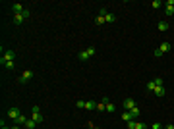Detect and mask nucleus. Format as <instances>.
I'll use <instances>...</instances> for the list:
<instances>
[{"label": "nucleus", "instance_id": "obj_1", "mask_svg": "<svg viewBox=\"0 0 174 129\" xmlns=\"http://www.w3.org/2000/svg\"><path fill=\"white\" fill-rule=\"evenodd\" d=\"M6 62H16V52L14 50H6L0 58V64H6Z\"/></svg>", "mask_w": 174, "mask_h": 129}, {"label": "nucleus", "instance_id": "obj_2", "mask_svg": "<svg viewBox=\"0 0 174 129\" xmlns=\"http://www.w3.org/2000/svg\"><path fill=\"white\" fill-rule=\"evenodd\" d=\"M31 114H33L31 120H33L35 123H43V120H45V118H43V114H41V108H39V106H33Z\"/></svg>", "mask_w": 174, "mask_h": 129}, {"label": "nucleus", "instance_id": "obj_3", "mask_svg": "<svg viewBox=\"0 0 174 129\" xmlns=\"http://www.w3.org/2000/svg\"><path fill=\"white\" fill-rule=\"evenodd\" d=\"M33 79V71L31 70H25L21 75H19V83H27V81H31Z\"/></svg>", "mask_w": 174, "mask_h": 129}, {"label": "nucleus", "instance_id": "obj_4", "mask_svg": "<svg viewBox=\"0 0 174 129\" xmlns=\"http://www.w3.org/2000/svg\"><path fill=\"white\" fill-rule=\"evenodd\" d=\"M164 6H166V8H164V16H166V18L174 16V0H168Z\"/></svg>", "mask_w": 174, "mask_h": 129}, {"label": "nucleus", "instance_id": "obj_5", "mask_svg": "<svg viewBox=\"0 0 174 129\" xmlns=\"http://www.w3.org/2000/svg\"><path fill=\"white\" fill-rule=\"evenodd\" d=\"M19 116H21V112H19V110L16 108V106H12V108L8 110V118H10V120H14V122H16V120H18Z\"/></svg>", "mask_w": 174, "mask_h": 129}, {"label": "nucleus", "instance_id": "obj_6", "mask_svg": "<svg viewBox=\"0 0 174 129\" xmlns=\"http://www.w3.org/2000/svg\"><path fill=\"white\" fill-rule=\"evenodd\" d=\"M122 106H124V110H128V112H130V110H134L135 106H137V104L134 102V98H124Z\"/></svg>", "mask_w": 174, "mask_h": 129}, {"label": "nucleus", "instance_id": "obj_7", "mask_svg": "<svg viewBox=\"0 0 174 129\" xmlns=\"http://www.w3.org/2000/svg\"><path fill=\"white\" fill-rule=\"evenodd\" d=\"M153 95L157 98H162L164 95H166V91H164V87H162V85H157V87H155V91H153Z\"/></svg>", "mask_w": 174, "mask_h": 129}, {"label": "nucleus", "instance_id": "obj_8", "mask_svg": "<svg viewBox=\"0 0 174 129\" xmlns=\"http://www.w3.org/2000/svg\"><path fill=\"white\" fill-rule=\"evenodd\" d=\"M106 102H108V98L106 97L101 98V102H97V110H99V112H104V110H106Z\"/></svg>", "mask_w": 174, "mask_h": 129}, {"label": "nucleus", "instance_id": "obj_9", "mask_svg": "<svg viewBox=\"0 0 174 129\" xmlns=\"http://www.w3.org/2000/svg\"><path fill=\"white\" fill-rule=\"evenodd\" d=\"M23 21H25V16L23 14H14V23L16 25H21Z\"/></svg>", "mask_w": 174, "mask_h": 129}, {"label": "nucleus", "instance_id": "obj_10", "mask_svg": "<svg viewBox=\"0 0 174 129\" xmlns=\"http://www.w3.org/2000/svg\"><path fill=\"white\" fill-rule=\"evenodd\" d=\"M23 10H25V6H23V4H18V2H16V4H12V12L14 14H23Z\"/></svg>", "mask_w": 174, "mask_h": 129}, {"label": "nucleus", "instance_id": "obj_11", "mask_svg": "<svg viewBox=\"0 0 174 129\" xmlns=\"http://www.w3.org/2000/svg\"><path fill=\"white\" fill-rule=\"evenodd\" d=\"M85 110H97V102L95 100H87V102H85Z\"/></svg>", "mask_w": 174, "mask_h": 129}, {"label": "nucleus", "instance_id": "obj_12", "mask_svg": "<svg viewBox=\"0 0 174 129\" xmlns=\"http://www.w3.org/2000/svg\"><path fill=\"white\" fill-rule=\"evenodd\" d=\"M114 20H116V18H114V14H110L108 10H106V12H104V21H106V23H112Z\"/></svg>", "mask_w": 174, "mask_h": 129}, {"label": "nucleus", "instance_id": "obj_13", "mask_svg": "<svg viewBox=\"0 0 174 129\" xmlns=\"http://www.w3.org/2000/svg\"><path fill=\"white\" fill-rule=\"evenodd\" d=\"M14 123H16V125H25V123H27V118L23 116V114H21V116H19V118H18V120H16Z\"/></svg>", "mask_w": 174, "mask_h": 129}, {"label": "nucleus", "instance_id": "obj_14", "mask_svg": "<svg viewBox=\"0 0 174 129\" xmlns=\"http://www.w3.org/2000/svg\"><path fill=\"white\" fill-rule=\"evenodd\" d=\"M159 50H161V54H164V52L170 50V43H162L161 46H159Z\"/></svg>", "mask_w": 174, "mask_h": 129}, {"label": "nucleus", "instance_id": "obj_15", "mask_svg": "<svg viewBox=\"0 0 174 129\" xmlns=\"http://www.w3.org/2000/svg\"><path fill=\"white\" fill-rule=\"evenodd\" d=\"M155 87H157V81H155V79L147 81V91H149V93H153V91H155Z\"/></svg>", "mask_w": 174, "mask_h": 129}, {"label": "nucleus", "instance_id": "obj_16", "mask_svg": "<svg viewBox=\"0 0 174 129\" xmlns=\"http://www.w3.org/2000/svg\"><path fill=\"white\" fill-rule=\"evenodd\" d=\"M77 58L81 60V62H87V60H89V54H87V52H85V50H81V52H79V54H77Z\"/></svg>", "mask_w": 174, "mask_h": 129}, {"label": "nucleus", "instance_id": "obj_17", "mask_svg": "<svg viewBox=\"0 0 174 129\" xmlns=\"http://www.w3.org/2000/svg\"><path fill=\"white\" fill-rule=\"evenodd\" d=\"M122 120H124V122H132V120H134V116H132V112H128V110H126V112L122 114Z\"/></svg>", "mask_w": 174, "mask_h": 129}, {"label": "nucleus", "instance_id": "obj_18", "mask_svg": "<svg viewBox=\"0 0 174 129\" xmlns=\"http://www.w3.org/2000/svg\"><path fill=\"white\" fill-rule=\"evenodd\" d=\"M159 31H161V33L168 31V23H166V21H159Z\"/></svg>", "mask_w": 174, "mask_h": 129}, {"label": "nucleus", "instance_id": "obj_19", "mask_svg": "<svg viewBox=\"0 0 174 129\" xmlns=\"http://www.w3.org/2000/svg\"><path fill=\"white\" fill-rule=\"evenodd\" d=\"M130 112H132V116H134V120H137V118H139V114H141V110H139V106H135L134 110H130Z\"/></svg>", "mask_w": 174, "mask_h": 129}, {"label": "nucleus", "instance_id": "obj_20", "mask_svg": "<svg viewBox=\"0 0 174 129\" xmlns=\"http://www.w3.org/2000/svg\"><path fill=\"white\" fill-rule=\"evenodd\" d=\"M95 23H97V25H103V23H106V21H104V16H101V14H99V16L95 18Z\"/></svg>", "mask_w": 174, "mask_h": 129}, {"label": "nucleus", "instance_id": "obj_21", "mask_svg": "<svg viewBox=\"0 0 174 129\" xmlns=\"http://www.w3.org/2000/svg\"><path fill=\"white\" fill-rule=\"evenodd\" d=\"M2 66H4V70L10 71V70H14V68H16V62H6V64H2Z\"/></svg>", "mask_w": 174, "mask_h": 129}, {"label": "nucleus", "instance_id": "obj_22", "mask_svg": "<svg viewBox=\"0 0 174 129\" xmlns=\"http://www.w3.org/2000/svg\"><path fill=\"white\" fill-rule=\"evenodd\" d=\"M161 6H162V2H161V0H153V2H151V8H155V10H159Z\"/></svg>", "mask_w": 174, "mask_h": 129}, {"label": "nucleus", "instance_id": "obj_23", "mask_svg": "<svg viewBox=\"0 0 174 129\" xmlns=\"http://www.w3.org/2000/svg\"><path fill=\"white\" fill-rule=\"evenodd\" d=\"M135 129H147V123H145V122H135Z\"/></svg>", "mask_w": 174, "mask_h": 129}, {"label": "nucleus", "instance_id": "obj_24", "mask_svg": "<svg viewBox=\"0 0 174 129\" xmlns=\"http://www.w3.org/2000/svg\"><path fill=\"white\" fill-rule=\"evenodd\" d=\"M35 125H37V123L33 122V120H27V123H25V127H27V129H35Z\"/></svg>", "mask_w": 174, "mask_h": 129}, {"label": "nucleus", "instance_id": "obj_25", "mask_svg": "<svg viewBox=\"0 0 174 129\" xmlns=\"http://www.w3.org/2000/svg\"><path fill=\"white\" fill-rule=\"evenodd\" d=\"M85 52H87V54H89V58H91V56H93V54H95V46H89V48H87V50H85Z\"/></svg>", "mask_w": 174, "mask_h": 129}, {"label": "nucleus", "instance_id": "obj_26", "mask_svg": "<svg viewBox=\"0 0 174 129\" xmlns=\"http://www.w3.org/2000/svg\"><path fill=\"white\" fill-rule=\"evenodd\" d=\"M76 106H77V108H81V110H83V108H85V100H77V102H76Z\"/></svg>", "mask_w": 174, "mask_h": 129}, {"label": "nucleus", "instance_id": "obj_27", "mask_svg": "<svg viewBox=\"0 0 174 129\" xmlns=\"http://www.w3.org/2000/svg\"><path fill=\"white\" fill-rule=\"evenodd\" d=\"M151 129H164V127H162V125H161V123H159V122H155L153 125H151Z\"/></svg>", "mask_w": 174, "mask_h": 129}, {"label": "nucleus", "instance_id": "obj_28", "mask_svg": "<svg viewBox=\"0 0 174 129\" xmlns=\"http://www.w3.org/2000/svg\"><path fill=\"white\" fill-rule=\"evenodd\" d=\"M106 112H114V104L106 102Z\"/></svg>", "mask_w": 174, "mask_h": 129}, {"label": "nucleus", "instance_id": "obj_29", "mask_svg": "<svg viewBox=\"0 0 174 129\" xmlns=\"http://www.w3.org/2000/svg\"><path fill=\"white\" fill-rule=\"evenodd\" d=\"M23 16H25V20H29V18H31V12L25 8V10H23Z\"/></svg>", "mask_w": 174, "mask_h": 129}, {"label": "nucleus", "instance_id": "obj_30", "mask_svg": "<svg viewBox=\"0 0 174 129\" xmlns=\"http://www.w3.org/2000/svg\"><path fill=\"white\" fill-rule=\"evenodd\" d=\"M153 56H155V58H161L162 54H161V50H159V48H157V50H155V52H153Z\"/></svg>", "mask_w": 174, "mask_h": 129}, {"label": "nucleus", "instance_id": "obj_31", "mask_svg": "<svg viewBox=\"0 0 174 129\" xmlns=\"http://www.w3.org/2000/svg\"><path fill=\"white\" fill-rule=\"evenodd\" d=\"M12 129H21V125H16V123H14V125H12Z\"/></svg>", "mask_w": 174, "mask_h": 129}, {"label": "nucleus", "instance_id": "obj_32", "mask_svg": "<svg viewBox=\"0 0 174 129\" xmlns=\"http://www.w3.org/2000/svg\"><path fill=\"white\" fill-rule=\"evenodd\" d=\"M164 129H174V125H172V123H170V125H166V127H164Z\"/></svg>", "mask_w": 174, "mask_h": 129}, {"label": "nucleus", "instance_id": "obj_33", "mask_svg": "<svg viewBox=\"0 0 174 129\" xmlns=\"http://www.w3.org/2000/svg\"><path fill=\"white\" fill-rule=\"evenodd\" d=\"M0 129H12V127H6V125H0Z\"/></svg>", "mask_w": 174, "mask_h": 129}]
</instances>
